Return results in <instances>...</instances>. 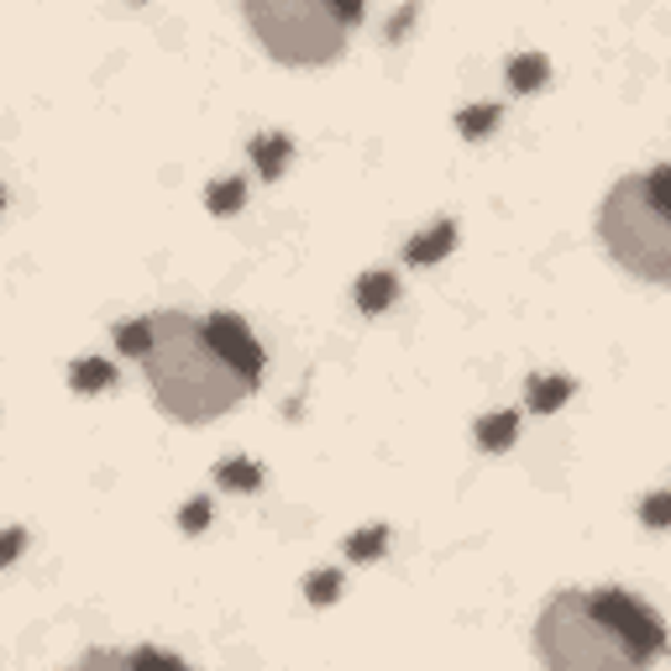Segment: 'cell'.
Listing matches in <instances>:
<instances>
[{"label": "cell", "mask_w": 671, "mask_h": 671, "mask_svg": "<svg viewBox=\"0 0 671 671\" xmlns=\"http://www.w3.org/2000/svg\"><path fill=\"white\" fill-rule=\"evenodd\" d=\"M147 341H153V331H147V316H142V320H121V326H116V347L126 357H137V362L147 357Z\"/></svg>", "instance_id": "cell-19"}, {"label": "cell", "mask_w": 671, "mask_h": 671, "mask_svg": "<svg viewBox=\"0 0 671 671\" xmlns=\"http://www.w3.org/2000/svg\"><path fill=\"white\" fill-rule=\"evenodd\" d=\"M69 383H74L80 394H100V389L116 383V368H111L105 357H80V362L69 368Z\"/></svg>", "instance_id": "cell-12"}, {"label": "cell", "mask_w": 671, "mask_h": 671, "mask_svg": "<svg viewBox=\"0 0 671 671\" xmlns=\"http://www.w3.org/2000/svg\"><path fill=\"white\" fill-rule=\"evenodd\" d=\"M640 519L651 530H671V494H646L640 498Z\"/></svg>", "instance_id": "cell-21"}, {"label": "cell", "mask_w": 671, "mask_h": 671, "mask_svg": "<svg viewBox=\"0 0 671 671\" xmlns=\"http://www.w3.org/2000/svg\"><path fill=\"white\" fill-rule=\"evenodd\" d=\"M546 671H651L667 651V624L624 588H561L535 619Z\"/></svg>", "instance_id": "cell-1"}, {"label": "cell", "mask_w": 671, "mask_h": 671, "mask_svg": "<svg viewBox=\"0 0 671 671\" xmlns=\"http://www.w3.org/2000/svg\"><path fill=\"white\" fill-rule=\"evenodd\" d=\"M498 121H504V105H467V111H456V132L462 137H488Z\"/></svg>", "instance_id": "cell-14"}, {"label": "cell", "mask_w": 671, "mask_h": 671, "mask_svg": "<svg viewBox=\"0 0 671 671\" xmlns=\"http://www.w3.org/2000/svg\"><path fill=\"white\" fill-rule=\"evenodd\" d=\"M132 667H137V671H189L178 655L158 651V646H137V651H132Z\"/></svg>", "instance_id": "cell-20"}, {"label": "cell", "mask_w": 671, "mask_h": 671, "mask_svg": "<svg viewBox=\"0 0 671 671\" xmlns=\"http://www.w3.org/2000/svg\"><path fill=\"white\" fill-rule=\"evenodd\" d=\"M598 237L619 268L671 289V210L651 189V174H624L598 205Z\"/></svg>", "instance_id": "cell-3"}, {"label": "cell", "mask_w": 671, "mask_h": 671, "mask_svg": "<svg viewBox=\"0 0 671 671\" xmlns=\"http://www.w3.org/2000/svg\"><path fill=\"white\" fill-rule=\"evenodd\" d=\"M216 483L226 488V494H257V488H262V473H257V462L231 456V462H220L216 467Z\"/></svg>", "instance_id": "cell-13"}, {"label": "cell", "mask_w": 671, "mask_h": 671, "mask_svg": "<svg viewBox=\"0 0 671 671\" xmlns=\"http://www.w3.org/2000/svg\"><path fill=\"white\" fill-rule=\"evenodd\" d=\"M452 247H456V220H435L431 231H420V237L404 247V257H410L415 268H431V262H441Z\"/></svg>", "instance_id": "cell-6"}, {"label": "cell", "mask_w": 671, "mask_h": 671, "mask_svg": "<svg viewBox=\"0 0 671 671\" xmlns=\"http://www.w3.org/2000/svg\"><path fill=\"white\" fill-rule=\"evenodd\" d=\"M572 399V378H561V373H540L530 378V389H525V404H530V415H556L561 404Z\"/></svg>", "instance_id": "cell-7"}, {"label": "cell", "mask_w": 671, "mask_h": 671, "mask_svg": "<svg viewBox=\"0 0 671 671\" xmlns=\"http://www.w3.org/2000/svg\"><path fill=\"white\" fill-rule=\"evenodd\" d=\"M514 435H519V415H514V410L477 420V446H483V452H509Z\"/></svg>", "instance_id": "cell-11"}, {"label": "cell", "mask_w": 671, "mask_h": 671, "mask_svg": "<svg viewBox=\"0 0 671 671\" xmlns=\"http://www.w3.org/2000/svg\"><path fill=\"white\" fill-rule=\"evenodd\" d=\"M21 551H27V530H21V525H11V530H6V540H0V561H17Z\"/></svg>", "instance_id": "cell-23"}, {"label": "cell", "mask_w": 671, "mask_h": 671, "mask_svg": "<svg viewBox=\"0 0 671 671\" xmlns=\"http://www.w3.org/2000/svg\"><path fill=\"white\" fill-rule=\"evenodd\" d=\"M247 27L268 48V59L295 63V69H320L347 53V27L362 21V6H316V0H252Z\"/></svg>", "instance_id": "cell-4"}, {"label": "cell", "mask_w": 671, "mask_h": 671, "mask_svg": "<svg viewBox=\"0 0 671 671\" xmlns=\"http://www.w3.org/2000/svg\"><path fill=\"white\" fill-rule=\"evenodd\" d=\"M383 546H389V530L383 525H368V530L347 535V556L352 561H373V556H383Z\"/></svg>", "instance_id": "cell-16"}, {"label": "cell", "mask_w": 671, "mask_h": 671, "mask_svg": "<svg viewBox=\"0 0 671 671\" xmlns=\"http://www.w3.org/2000/svg\"><path fill=\"white\" fill-rule=\"evenodd\" d=\"M304 598H310L316 609L336 603V598H341V572H336V567H326V572H310V577H304Z\"/></svg>", "instance_id": "cell-18"}, {"label": "cell", "mask_w": 671, "mask_h": 671, "mask_svg": "<svg viewBox=\"0 0 671 671\" xmlns=\"http://www.w3.org/2000/svg\"><path fill=\"white\" fill-rule=\"evenodd\" d=\"M399 295V278L394 273H383V268H373V273H362L357 278V310L362 316H378V310H389Z\"/></svg>", "instance_id": "cell-9"}, {"label": "cell", "mask_w": 671, "mask_h": 671, "mask_svg": "<svg viewBox=\"0 0 671 671\" xmlns=\"http://www.w3.org/2000/svg\"><path fill=\"white\" fill-rule=\"evenodd\" d=\"M504 80L514 84V95H535L540 84L551 80V63H546V53H519V59H509Z\"/></svg>", "instance_id": "cell-10"}, {"label": "cell", "mask_w": 671, "mask_h": 671, "mask_svg": "<svg viewBox=\"0 0 671 671\" xmlns=\"http://www.w3.org/2000/svg\"><path fill=\"white\" fill-rule=\"evenodd\" d=\"M74 671H137V667H132V655H126V651L95 646V651H84L80 661H74Z\"/></svg>", "instance_id": "cell-17"}, {"label": "cell", "mask_w": 671, "mask_h": 671, "mask_svg": "<svg viewBox=\"0 0 671 671\" xmlns=\"http://www.w3.org/2000/svg\"><path fill=\"white\" fill-rule=\"evenodd\" d=\"M205 331H210V341L220 347V357H226L241 378L262 383V347H257V336H252L247 320L231 316V310H216V316H205Z\"/></svg>", "instance_id": "cell-5"}, {"label": "cell", "mask_w": 671, "mask_h": 671, "mask_svg": "<svg viewBox=\"0 0 671 671\" xmlns=\"http://www.w3.org/2000/svg\"><path fill=\"white\" fill-rule=\"evenodd\" d=\"M178 525H184V535L205 530V525H210V498H189V504H184V514H178Z\"/></svg>", "instance_id": "cell-22"}, {"label": "cell", "mask_w": 671, "mask_h": 671, "mask_svg": "<svg viewBox=\"0 0 671 671\" xmlns=\"http://www.w3.org/2000/svg\"><path fill=\"white\" fill-rule=\"evenodd\" d=\"M241 199H247V178H220V184L205 189V205H210L216 216H237Z\"/></svg>", "instance_id": "cell-15"}, {"label": "cell", "mask_w": 671, "mask_h": 671, "mask_svg": "<svg viewBox=\"0 0 671 671\" xmlns=\"http://www.w3.org/2000/svg\"><path fill=\"white\" fill-rule=\"evenodd\" d=\"M651 189L661 195V205L671 210V168H667V163H655V168H651Z\"/></svg>", "instance_id": "cell-24"}, {"label": "cell", "mask_w": 671, "mask_h": 671, "mask_svg": "<svg viewBox=\"0 0 671 671\" xmlns=\"http://www.w3.org/2000/svg\"><path fill=\"white\" fill-rule=\"evenodd\" d=\"M147 331H153V341H147V357H142V373L153 383L158 410L168 420H178V425H199V420L226 415L257 389L252 378H241L220 357V347L205 331V316L153 310Z\"/></svg>", "instance_id": "cell-2"}, {"label": "cell", "mask_w": 671, "mask_h": 671, "mask_svg": "<svg viewBox=\"0 0 671 671\" xmlns=\"http://www.w3.org/2000/svg\"><path fill=\"white\" fill-rule=\"evenodd\" d=\"M295 158V137H283V132H268V137H252V168L262 178H278Z\"/></svg>", "instance_id": "cell-8"}, {"label": "cell", "mask_w": 671, "mask_h": 671, "mask_svg": "<svg viewBox=\"0 0 671 671\" xmlns=\"http://www.w3.org/2000/svg\"><path fill=\"white\" fill-rule=\"evenodd\" d=\"M415 17H420V6H404V11H399V17L389 21V42L404 38V32H410V21H415Z\"/></svg>", "instance_id": "cell-25"}]
</instances>
